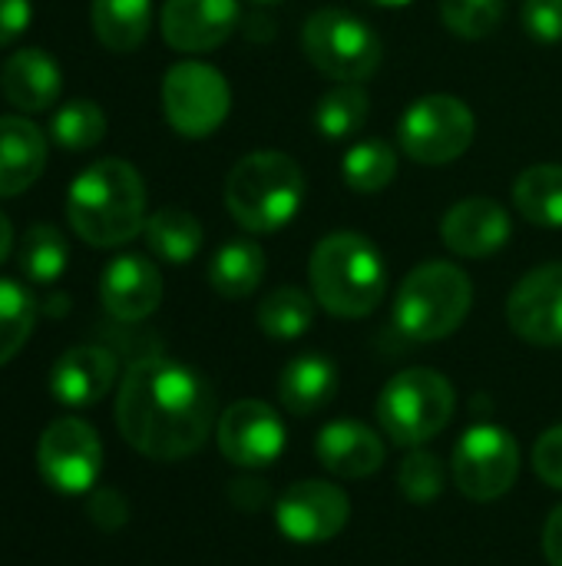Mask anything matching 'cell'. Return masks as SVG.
<instances>
[{"label":"cell","mask_w":562,"mask_h":566,"mask_svg":"<svg viewBox=\"0 0 562 566\" xmlns=\"http://www.w3.org/2000/svg\"><path fill=\"white\" fill-rule=\"evenodd\" d=\"M305 199L301 166L275 149L242 156L225 179V206L248 232H275L291 222Z\"/></svg>","instance_id":"4"},{"label":"cell","mask_w":562,"mask_h":566,"mask_svg":"<svg viewBox=\"0 0 562 566\" xmlns=\"http://www.w3.org/2000/svg\"><path fill=\"white\" fill-rule=\"evenodd\" d=\"M364 3H371V7H384V10H394V7H407V3H414V0H364Z\"/></svg>","instance_id":"41"},{"label":"cell","mask_w":562,"mask_h":566,"mask_svg":"<svg viewBox=\"0 0 562 566\" xmlns=\"http://www.w3.org/2000/svg\"><path fill=\"white\" fill-rule=\"evenodd\" d=\"M533 468H537V474H540L550 488L562 491V424L550 428V431L537 441V448H533Z\"/></svg>","instance_id":"36"},{"label":"cell","mask_w":562,"mask_h":566,"mask_svg":"<svg viewBox=\"0 0 562 566\" xmlns=\"http://www.w3.org/2000/svg\"><path fill=\"white\" fill-rule=\"evenodd\" d=\"M341 176L344 182L361 192V196H371V192H381L394 182L397 176V153L394 146H388L384 139H364V143H354L348 153H344V163H341Z\"/></svg>","instance_id":"29"},{"label":"cell","mask_w":562,"mask_h":566,"mask_svg":"<svg viewBox=\"0 0 562 566\" xmlns=\"http://www.w3.org/2000/svg\"><path fill=\"white\" fill-rule=\"evenodd\" d=\"M36 325V298L10 282V279H0V365H7L30 338Z\"/></svg>","instance_id":"31"},{"label":"cell","mask_w":562,"mask_h":566,"mask_svg":"<svg viewBox=\"0 0 562 566\" xmlns=\"http://www.w3.org/2000/svg\"><path fill=\"white\" fill-rule=\"evenodd\" d=\"M212 424L215 395L202 375L159 355L129 365L116 398V428L129 448L152 461H182L209 441Z\"/></svg>","instance_id":"1"},{"label":"cell","mask_w":562,"mask_h":566,"mask_svg":"<svg viewBox=\"0 0 562 566\" xmlns=\"http://www.w3.org/2000/svg\"><path fill=\"white\" fill-rule=\"evenodd\" d=\"M238 27V0H166L162 36L172 50L205 53L222 46Z\"/></svg>","instance_id":"15"},{"label":"cell","mask_w":562,"mask_h":566,"mask_svg":"<svg viewBox=\"0 0 562 566\" xmlns=\"http://www.w3.org/2000/svg\"><path fill=\"white\" fill-rule=\"evenodd\" d=\"M66 219L86 245L116 249L132 242L146 229L142 176L123 159L86 166L70 186Z\"/></svg>","instance_id":"2"},{"label":"cell","mask_w":562,"mask_h":566,"mask_svg":"<svg viewBox=\"0 0 562 566\" xmlns=\"http://www.w3.org/2000/svg\"><path fill=\"white\" fill-rule=\"evenodd\" d=\"M474 129H477V123L464 99L434 93V96L414 99L404 109V116L397 123V139H401V149L414 163L447 166L470 149Z\"/></svg>","instance_id":"8"},{"label":"cell","mask_w":562,"mask_h":566,"mask_svg":"<svg viewBox=\"0 0 562 566\" xmlns=\"http://www.w3.org/2000/svg\"><path fill=\"white\" fill-rule=\"evenodd\" d=\"M315 302L335 318L371 315L388 289V269L381 252L361 232L325 235L308 262Z\"/></svg>","instance_id":"3"},{"label":"cell","mask_w":562,"mask_h":566,"mask_svg":"<svg viewBox=\"0 0 562 566\" xmlns=\"http://www.w3.org/2000/svg\"><path fill=\"white\" fill-rule=\"evenodd\" d=\"M315 454L325 464V471L348 481H361L381 471L384 464L381 438L361 421H331L328 428H321L315 441Z\"/></svg>","instance_id":"19"},{"label":"cell","mask_w":562,"mask_h":566,"mask_svg":"<svg viewBox=\"0 0 562 566\" xmlns=\"http://www.w3.org/2000/svg\"><path fill=\"white\" fill-rule=\"evenodd\" d=\"M265 275V252L252 239L225 242L209 265V282L222 298H245L262 285Z\"/></svg>","instance_id":"24"},{"label":"cell","mask_w":562,"mask_h":566,"mask_svg":"<svg viewBox=\"0 0 562 566\" xmlns=\"http://www.w3.org/2000/svg\"><path fill=\"white\" fill-rule=\"evenodd\" d=\"M10 245H13V229H10V219L0 212V265L10 255Z\"/></svg>","instance_id":"40"},{"label":"cell","mask_w":562,"mask_h":566,"mask_svg":"<svg viewBox=\"0 0 562 566\" xmlns=\"http://www.w3.org/2000/svg\"><path fill=\"white\" fill-rule=\"evenodd\" d=\"M507 322L530 345H562V262L540 265L517 282L507 302Z\"/></svg>","instance_id":"14"},{"label":"cell","mask_w":562,"mask_h":566,"mask_svg":"<svg viewBox=\"0 0 562 566\" xmlns=\"http://www.w3.org/2000/svg\"><path fill=\"white\" fill-rule=\"evenodd\" d=\"M371 99L361 83H338L315 106V129L325 139H351L364 129Z\"/></svg>","instance_id":"27"},{"label":"cell","mask_w":562,"mask_h":566,"mask_svg":"<svg viewBox=\"0 0 562 566\" xmlns=\"http://www.w3.org/2000/svg\"><path fill=\"white\" fill-rule=\"evenodd\" d=\"M543 551H547V560L550 566H562V504L550 514L547 521V531H543Z\"/></svg>","instance_id":"39"},{"label":"cell","mask_w":562,"mask_h":566,"mask_svg":"<svg viewBox=\"0 0 562 566\" xmlns=\"http://www.w3.org/2000/svg\"><path fill=\"white\" fill-rule=\"evenodd\" d=\"M513 202L527 222L543 229H562V166L540 163L520 172Z\"/></svg>","instance_id":"25"},{"label":"cell","mask_w":562,"mask_h":566,"mask_svg":"<svg viewBox=\"0 0 562 566\" xmlns=\"http://www.w3.org/2000/svg\"><path fill=\"white\" fill-rule=\"evenodd\" d=\"M523 30L540 43H560L562 0H527L523 3Z\"/></svg>","instance_id":"35"},{"label":"cell","mask_w":562,"mask_h":566,"mask_svg":"<svg viewBox=\"0 0 562 566\" xmlns=\"http://www.w3.org/2000/svg\"><path fill=\"white\" fill-rule=\"evenodd\" d=\"M116 355L99 345H79L60 355V361L50 371V391L66 408H89L116 381Z\"/></svg>","instance_id":"18"},{"label":"cell","mask_w":562,"mask_h":566,"mask_svg":"<svg viewBox=\"0 0 562 566\" xmlns=\"http://www.w3.org/2000/svg\"><path fill=\"white\" fill-rule=\"evenodd\" d=\"M305 56L338 83H364L381 66V40L368 20L325 7L305 20L301 30Z\"/></svg>","instance_id":"7"},{"label":"cell","mask_w":562,"mask_h":566,"mask_svg":"<svg viewBox=\"0 0 562 566\" xmlns=\"http://www.w3.org/2000/svg\"><path fill=\"white\" fill-rule=\"evenodd\" d=\"M520 474V448L510 431L477 424L454 448V484L470 501L503 497Z\"/></svg>","instance_id":"10"},{"label":"cell","mask_w":562,"mask_h":566,"mask_svg":"<svg viewBox=\"0 0 562 566\" xmlns=\"http://www.w3.org/2000/svg\"><path fill=\"white\" fill-rule=\"evenodd\" d=\"M311 322H315V302L295 285H282L268 292L258 305V328L278 342L301 338L311 328Z\"/></svg>","instance_id":"30"},{"label":"cell","mask_w":562,"mask_h":566,"mask_svg":"<svg viewBox=\"0 0 562 566\" xmlns=\"http://www.w3.org/2000/svg\"><path fill=\"white\" fill-rule=\"evenodd\" d=\"M232 106V90L225 76L199 60H182L169 66L162 80V113L169 126L185 139L212 136Z\"/></svg>","instance_id":"9"},{"label":"cell","mask_w":562,"mask_h":566,"mask_svg":"<svg viewBox=\"0 0 562 566\" xmlns=\"http://www.w3.org/2000/svg\"><path fill=\"white\" fill-rule=\"evenodd\" d=\"M474 302V285L464 269L450 262L417 265L394 298V325L411 342H441L454 335Z\"/></svg>","instance_id":"5"},{"label":"cell","mask_w":562,"mask_h":566,"mask_svg":"<svg viewBox=\"0 0 562 566\" xmlns=\"http://www.w3.org/2000/svg\"><path fill=\"white\" fill-rule=\"evenodd\" d=\"M146 242L149 249L172 265H182L189 259H195V252L202 249V226L192 212L179 209V206H166L159 212H152L146 219Z\"/></svg>","instance_id":"26"},{"label":"cell","mask_w":562,"mask_h":566,"mask_svg":"<svg viewBox=\"0 0 562 566\" xmlns=\"http://www.w3.org/2000/svg\"><path fill=\"white\" fill-rule=\"evenodd\" d=\"M457 408L454 385L434 368H407L394 375L378 398V421L401 448H421L437 438Z\"/></svg>","instance_id":"6"},{"label":"cell","mask_w":562,"mask_h":566,"mask_svg":"<svg viewBox=\"0 0 562 566\" xmlns=\"http://www.w3.org/2000/svg\"><path fill=\"white\" fill-rule=\"evenodd\" d=\"M17 262H20V272L36 282V285H46V282H56L63 272H66V262H70V245H66V235L56 229V226H30L20 239V249H17Z\"/></svg>","instance_id":"28"},{"label":"cell","mask_w":562,"mask_h":566,"mask_svg":"<svg viewBox=\"0 0 562 566\" xmlns=\"http://www.w3.org/2000/svg\"><path fill=\"white\" fill-rule=\"evenodd\" d=\"M348 517H351V501L344 497V491L325 481L291 484L275 507V521L282 534L295 544L335 541L348 527Z\"/></svg>","instance_id":"12"},{"label":"cell","mask_w":562,"mask_h":566,"mask_svg":"<svg viewBox=\"0 0 562 566\" xmlns=\"http://www.w3.org/2000/svg\"><path fill=\"white\" fill-rule=\"evenodd\" d=\"M510 216L494 199H464L454 209H447L441 222V239L450 252L464 259H484L494 255L510 242Z\"/></svg>","instance_id":"17"},{"label":"cell","mask_w":562,"mask_h":566,"mask_svg":"<svg viewBox=\"0 0 562 566\" xmlns=\"http://www.w3.org/2000/svg\"><path fill=\"white\" fill-rule=\"evenodd\" d=\"M278 395L285 411L308 418L321 408L331 405V398L338 395V368L331 358L325 355H298L295 361L285 365L282 381H278Z\"/></svg>","instance_id":"22"},{"label":"cell","mask_w":562,"mask_h":566,"mask_svg":"<svg viewBox=\"0 0 562 566\" xmlns=\"http://www.w3.org/2000/svg\"><path fill=\"white\" fill-rule=\"evenodd\" d=\"M444 464L431 451H411L397 471V488L407 501L414 504H431L444 491Z\"/></svg>","instance_id":"34"},{"label":"cell","mask_w":562,"mask_h":566,"mask_svg":"<svg viewBox=\"0 0 562 566\" xmlns=\"http://www.w3.org/2000/svg\"><path fill=\"white\" fill-rule=\"evenodd\" d=\"M89 23L106 50L129 53L152 27V0H93Z\"/></svg>","instance_id":"23"},{"label":"cell","mask_w":562,"mask_h":566,"mask_svg":"<svg viewBox=\"0 0 562 566\" xmlns=\"http://www.w3.org/2000/svg\"><path fill=\"white\" fill-rule=\"evenodd\" d=\"M219 451L235 468H268L285 448V424L265 401H235L215 428Z\"/></svg>","instance_id":"13"},{"label":"cell","mask_w":562,"mask_h":566,"mask_svg":"<svg viewBox=\"0 0 562 566\" xmlns=\"http://www.w3.org/2000/svg\"><path fill=\"white\" fill-rule=\"evenodd\" d=\"M103 464L99 434L79 418H56L36 444L40 478L56 494H86L93 491Z\"/></svg>","instance_id":"11"},{"label":"cell","mask_w":562,"mask_h":566,"mask_svg":"<svg viewBox=\"0 0 562 566\" xmlns=\"http://www.w3.org/2000/svg\"><path fill=\"white\" fill-rule=\"evenodd\" d=\"M3 96L20 113H43L60 99L63 76L46 50L26 46L3 63Z\"/></svg>","instance_id":"21"},{"label":"cell","mask_w":562,"mask_h":566,"mask_svg":"<svg viewBox=\"0 0 562 566\" xmlns=\"http://www.w3.org/2000/svg\"><path fill=\"white\" fill-rule=\"evenodd\" d=\"M46 169V136L23 116H0V199L26 192Z\"/></svg>","instance_id":"20"},{"label":"cell","mask_w":562,"mask_h":566,"mask_svg":"<svg viewBox=\"0 0 562 566\" xmlns=\"http://www.w3.org/2000/svg\"><path fill=\"white\" fill-rule=\"evenodd\" d=\"M103 308L119 322H142L162 302V275L146 255H119L99 279Z\"/></svg>","instance_id":"16"},{"label":"cell","mask_w":562,"mask_h":566,"mask_svg":"<svg viewBox=\"0 0 562 566\" xmlns=\"http://www.w3.org/2000/svg\"><path fill=\"white\" fill-rule=\"evenodd\" d=\"M30 0H0V46H10L30 27Z\"/></svg>","instance_id":"37"},{"label":"cell","mask_w":562,"mask_h":566,"mask_svg":"<svg viewBox=\"0 0 562 566\" xmlns=\"http://www.w3.org/2000/svg\"><path fill=\"white\" fill-rule=\"evenodd\" d=\"M441 17L450 33L464 40H480L500 27L503 0H441Z\"/></svg>","instance_id":"33"},{"label":"cell","mask_w":562,"mask_h":566,"mask_svg":"<svg viewBox=\"0 0 562 566\" xmlns=\"http://www.w3.org/2000/svg\"><path fill=\"white\" fill-rule=\"evenodd\" d=\"M89 514L99 527L113 531L119 524H126V501L116 494V491H99L93 501H89Z\"/></svg>","instance_id":"38"},{"label":"cell","mask_w":562,"mask_h":566,"mask_svg":"<svg viewBox=\"0 0 562 566\" xmlns=\"http://www.w3.org/2000/svg\"><path fill=\"white\" fill-rule=\"evenodd\" d=\"M252 3H278V0H252Z\"/></svg>","instance_id":"42"},{"label":"cell","mask_w":562,"mask_h":566,"mask_svg":"<svg viewBox=\"0 0 562 566\" xmlns=\"http://www.w3.org/2000/svg\"><path fill=\"white\" fill-rule=\"evenodd\" d=\"M50 133L63 149H89L106 136V116L93 99H70L53 113Z\"/></svg>","instance_id":"32"}]
</instances>
